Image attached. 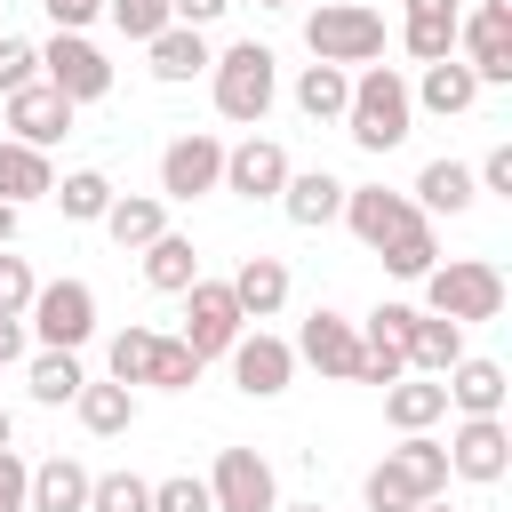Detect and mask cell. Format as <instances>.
<instances>
[{
  "label": "cell",
  "instance_id": "1",
  "mask_svg": "<svg viewBox=\"0 0 512 512\" xmlns=\"http://www.w3.org/2000/svg\"><path fill=\"white\" fill-rule=\"evenodd\" d=\"M408 128H416L408 80H400L392 64H360V72H352V104H344V136H352L360 152H392V144H408Z\"/></svg>",
  "mask_w": 512,
  "mask_h": 512
},
{
  "label": "cell",
  "instance_id": "2",
  "mask_svg": "<svg viewBox=\"0 0 512 512\" xmlns=\"http://www.w3.org/2000/svg\"><path fill=\"white\" fill-rule=\"evenodd\" d=\"M424 496H448V448L432 432H400V448L368 472V512H416Z\"/></svg>",
  "mask_w": 512,
  "mask_h": 512
},
{
  "label": "cell",
  "instance_id": "3",
  "mask_svg": "<svg viewBox=\"0 0 512 512\" xmlns=\"http://www.w3.org/2000/svg\"><path fill=\"white\" fill-rule=\"evenodd\" d=\"M208 80H216V112L256 128L272 112V96H280V56L264 40H232L224 56H208Z\"/></svg>",
  "mask_w": 512,
  "mask_h": 512
},
{
  "label": "cell",
  "instance_id": "4",
  "mask_svg": "<svg viewBox=\"0 0 512 512\" xmlns=\"http://www.w3.org/2000/svg\"><path fill=\"white\" fill-rule=\"evenodd\" d=\"M304 48H312V64H336V72L376 64L384 56V16L360 8V0H320L304 16Z\"/></svg>",
  "mask_w": 512,
  "mask_h": 512
},
{
  "label": "cell",
  "instance_id": "5",
  "mask_svg": "<svg viewBox=\"0 0 512 512\" xmlns=\"http://www.w3.org/2000/svg\"><path fill=\"white\" fill-rule=\"evenodd\" d=\"M424 312H440V320H456V328L496 320V312H504V272H496L488 256H448V264L424 272Z\"/></svg>",
  "mask_w": 512,
  "mask_h": 512
},
{
  "label": "cell",
  "instance_id": "6",
  "mask_svg": "<svg viewBox=\"0 0 512 512\" xmlns=\"http://www.w3.org/2000/svg\"><path fill=\"white\" fill-rule=\"evenodd\" d=\"M40 80L80 112V104H96L112 88V64H104V48L88 32H56V40H40Z\"/></svg>",
  "mask_w": 512,
  "mask_h": 512
},
{
  "label": "cell",
  "instance_id": "7",
  "mask_svg": "<svg viewBox=\"0 0 512 512\" xmlns=\"http://www.w3.org/2000/svg\"><path fill=\"white\" fill-rule=\"evenodd\" d=\"M24 320H32L40 352H80V344L96 336V288H88V280H48Z\"/></svg>",
  "mask_w": 512,
  "mask_h": 512
},
{
  "label": "cell",
  "instance_id": "8",
  "mask_svg": "<svg viewBox=\"0 0 512 512\" xmlns=\"http://www.w3.org/2000/svg\"><path fill=\"white\" fill-rule=\"evenodd\" d=\"M240 328H248V320H240V304H232V288H224V280H192V288H184V336H176V344H184L192 360L232 352V344H240Z\"/></svg>",
  "mask_w": 512,
  "mask_h": 512
},
{
  "label": "cell",
  "instance_id": "9",
  "mask_svg": "<svg viewBox=\"0 0 512 512\" xmlns=\"http://www.w3.org/2000/svg\"><path fill=\"white\" fill-rule=\"evenodd\" d=\"M456 48L480 88H504L512 80V0H480L472 16H456Z\"/></svg>",
  "mask_w": 512,
  "mask_h": 512
},
{
  "label": "cell",
  "instance_id": "10",
  "mask_svg": "<svg viewBox=\"0 0 512 512\" xmlns=\"http://www.w3.org/2000/svg\"><path fill=\"white\" fill-rule=\"evenodd\" d=\"M208 504L216 512H280V480L256 448H216V472H208Z\"/></svg>",
  "mask_w": 512,
  "mask_h": 512
},
{
  "label": "cell",
  "instance_id": "11",
  "mask_svg": "<svg viewBox=\"0 0 512 512\" xmlns=\"http://www.w3.org/2000/svg\"><path fill=\"white\" fill-rule=\"evenodd\" d=\"M440 448H448V472L472 480V488H496V480L512 472V432H504V416H464L456 440H440Z\"/></svg>",
  "mask_w": 512,
  "mask_h": 512
},
{
  "label": "cell",
  "instance_id": "12",
  "mask_svg": "<svg viewBox=\"0 0 512 512\" xmlns=\"http://www.w3.org/2000/svg\"><path fill=\"white\" fill-rule=\"evenodd\" d=\"M224 184V144L208 128H184L168 152H160V200H200Z\"/></svg>",
  "mask_w": 512,
  "mask_h": 512
},
{
  "label": "cell",
  "instance_id": "13",
  "mask_svg": "<svg viewBox=\"0 0 512 512\" xmlns=\"http://www.w3.org/2000/svg\"><path fill=\"white\" fill-rule=\"evenodd\" d=\"M344 224H352V240H360V248H376V256H384V248H392L408 224H424V216H416V200H408V192L344 184Z\"/></svg>",
  "mask_w": 512,
  "mask_h": 512
},
{
  "label": "cell",
  "instance_id": "14",
  "mask_svg": "<svg viewBox=\"0 0 512 512\" xmlns=\"http://www.w3.org/2000/svg\"><path fill=\"white\" fill-rule=\"evenodd\" d=\"M296 360H312L320 376H336V384H360V320H344V312H312L304 328H296V344H288Z\"/></svg>",
  "mask_w": 512,
  "mask_h": 512
},
{
  "label": "cell",
  "instance_id": "15",
  "mask_svg": "<svg viewBox=\"0 0 512 512\" xmlns=\"http://www.w3.org/2000/svg\"><path fill=\"white\" fill-rule=\"evenodd\" d=\"M224 360H232V384H240L248 400H280V392L296 384V352H288V336H264V328L248 336V328H240V344H232Z\"/></svg>",
  "mask_w": 512,
  "mask_h": 512
},
{
  "label": "cell",
  "instance_id": "16",
  "mask_svg": "<svg viewBox=\"0 0 512 512\" xmlns=\"http://www.w3.org/2000/svg\"><path fill=\"white\" fill-rule=\"evenodd\" d=\"M288 176H296V168H288V152H280L272 136H240V144H224V192H240V200H280Z\"/></svg>",
  "mask_w": 512,
  "mask_h": 512
},
{
  "label": "cell",
  "instance_id": "17",
  "mask_svg": "<svg viewBox=\"0 0 512 512\" xmlns=\"http://www.w3.org/2000/svg\"><path fill=\"white\" fill-rule=\"evenodd\" d=\"M0 104H8L16 144H32V152H48L56 136H72V104H64L48 80H32V88H16V96H0Z\"/></svg>",
  "mask_w": 512,
  "mask_h": 512
},
{
  "label": "cell",
  "instance_id": "18",
  "mask_svg": "<svg viewBox=\"0 0 512 512\" xmlns=\"http://www.w3.org/2000/svg\"><path fill=\"white\" fill-rule=\"evenodd\" d=\"M224 288H232V304H240V320H272V312L288 304V264L256 248V256H240V272H232Z\"/></svg>",
  "mask_w": 512,
  "mask_h": 512
},
{
  "label": "cell",
  "instance_id": "19",
  "mask_svg": "<svg viewBox=\"0 0 512 512\" xmlns=\"http://www.w3.org/2000/svg\"><path fill=\"white\" fill-rule=\"evenodd\" d=\"M440 392H448V408H464V416H504V360H456L448 376H440Z\"/></svg>",
  "mask_w": 512,
  "mask_h": 512
},
{
  "label": "cell",
  "instance_id": "20",
  "mask_svg": "<svg viewBox=\"0 0 512 512\" xmlns=\"http://www.w3.org/2000/svg\"><path fill=\"white\" fill-rule=\"evenodd\" d=\"M408 104H424V112L456 120V112H472V104H480V80H472V64H464V56H440V64H424V80L408 88Z\"/></svg>",
  "mask_w": 512,
  "mask_h": 512
},
{
  "label": "cell",
  "instance_id": "21",
  "mask_svg": "<svg viewBox=\"0 0 512 512\" xmlns=\"http://www.w3.org/2000/svg\"><path fill=\"white\" fill-rule=\"evenodd\" d=\"M280 208H288V224H296V232H320V224H336V216H344V184H336L328 168H304V176H288V184H280Z\"/></svg>",
  "mask_w": 512,
  "mask_h": 512
},
{
  "label": "cell",
  "instance_id": "22",
  "mask_svg": "<svg viewBox=\"0 0 512 512\" xmlns=\"http://www.w3.org/2000/svg\"><path fill=\"white\" fill-rule=\"evenodd\" d=\"M104 232H112V248H136V256H144V248L168 232V200H160V192H112Z\"/></svg>",
  "mask_w": 512,
  "mask_h": 512
},
{
  "label": "cell",
  "instance_id": "23",
  "mask_svg": "<svg viewBox=\"0 0 512 512\" xmlns=\"http://www.w3.org/2000/svg\"><path fill=\"white\" fill-rule=\"evenodd\" d=\"M400 48H408L416 64L456 56V0H408V16H400Z\"/></svg>",
  "mask_w": 512,
  "mask_h": 512
},
{
  "label": "cell",
  "instance_id": "24",
  "mask_svg": "<svg viewBox=\"0 0 512 512\" xmlns=\"http://www.w3.org/2000/svg\"><path fill=\"white\" fill-rule=\"evenodd\" d=\"M416 216H464L472 200H480V184H472V168L464 160H424V176H416Z\"/></svg>",
  "mask_w": 512,
  "mask_h": 512
},
{
  "label": "cell",
  "instance_id": "25",
  "mask_svg": "<svg viewBox=\"0 0 512 512\" xmlns=\"http://www.w3.org/2000/svg\"><path fill=\"white\" fill-rule=\"evenodd\" d=\"M440 416H448L440 376H400V384H384V424H392V432H432Z\"/></svg>",
  "mask_w": 512,
  "mask_h": 512
},
{
  "label": "cell",
  "instance_id": "26",
  "mask_svg": "<svg viewBox=\"0 0 512 512\" xmlns=\"http://www.w3.org/2000/svg\"><path fill=\"white\" fill-rule=\"evenodd\" d=\"M456 360H464V328L440 320V312H416V328H408V376H448Z\"/></svg>",
  "mask_w": 512,
  "mask_h": 512
},
{
  "label": "cell",
  "instance_id": "27",
  "mask_svg": "<svg viewBox=\"0 0 512 512\" xmlns=\"http://www.w3.org/2000/svg\"><path fill=\"white\" fill-rule=\"evenodd\" d=\"M88 464L80 456H48V464H32V512H88Z\"/></svg>",
  "mask_w": 512,
  "mask_h": 512
},
{
  "label": "cell",
  "instance_id": "28",
  "mask_svg": "<svg viewBox=\"0 0 512 512\" xmlns=\"http://www.w3.org/2000/svg\"><path fill=\"white\" fill-rule=\"evenodd\" d=\"M48 192H56L48 152H32V144L0 136V200H8V208H24V200H48Z\"/></svg>",
  "mask_w": 512,
  "mask_h": 512
},
{
  "label": "cell",
  "instance_id": "29",
  "mask_svg": "<svg viewBox=\"0 0 512 512\" xmlns=\"http://www.w3.org/2000/svg\"><path fill=\"white\" fill-rule=\"evenodd\" d=\"M144 56H152V80H192V72H208V32H192V24H168V32H152L144 40Z\"/></svg>",
  "mask_w": 512,
  "mask_h": 512
},
{
  "label": "cell",
  "instance_id": "30",
  "mask_svg": "<svg viewBox=\"0 0 512 512\" xmlns=\"http://www.w3.org/2000/svg\"><path fill=\"white\" fill-rule=\"evenodd\" d=\"M144 280H152L160 296H184V288L200 280V248H192L184 232H160V240L144 248Z\"/></svg>",
  "mask_w": 512,
  "mask_h": 512
},
{
  "label": "cell",
  "instance_id": "31",
  "mask_svg": "<svg viewBox=\"0 0 512 512\" xmlns=\"http://www.w3.org/2000/svg\"><path fill=\"white\" fill-rule=\"evenodd\" d=\"M24 384H32V400H40V408H64V400H80L88 368H80V352H32Z\"/></svg>",
  "mask_w": 512,
  "mask_h": 512
},
{
  "label": "cell",
  "instance_id": "32",
  "mask_svg": "<svg viewBox=\"0 0 512 512\" xmlns=\"http://www.w3.org/2000/svg\"><path fill=\"white\" fill-rule=\"evenodd\" d=\"M72 408H80V424H88L96 440H112V432H128V424H136V392H128V384H112V376H104V384H80V400H72Z\"/></svg>",
  "mask_w": 512,
  "mask_h": 512
},
{
  "label": "cell",
  "instance_id": "33",
  "mask_svg": "<svg viewBox=\"0 0 512 512\" xmlns=\"http://www.w3.org/2000/svg\"><path fill=\"white\" fill-rule=\"evenodd\" d=\"M296 104H304L312 120H344V104H352V72H336V64H304V72H296Z\"/></svg>",
  "mask_w": 512,
  "mask_h": 512
},
{
  "label": "cell",
  "instance_id": "34",
  "mask_svg": "<svg viewBox=\"0 0 512 512\" xmlns=\"http://www.w3.org/2000/svg\"><path fill=\"white\" fill-rule=\"evenodd\" d=\"M48 200H56L72 224H104V208H112V176H104V168H72Z\"/></svg>",
  "mask_w": 512,
  "mask_h": 512
},
{
  "label": "cell",
  "instance_id": "35",
  "mask_svg": "<svg viewBox=\"0 0 512 512\" xmlns=\"http://www.w3.org/2000/svg\"><path fill=\"white\" fill-rule=\"evenodd\" d=\"M152 352H160V328H120L112 352H104L112 360V384H144L152 376Z\"/></svg>",
  "mask_w": 512,
  "mask_h": 512
},
{
  "label": "cell",
  "instance_id": "36",
  "mask_svg": "<svg viewBox=\"0 0 512 512\" xmlns=\"http://www.w3.org/2000/svg\"><path fill=\"white\" fill-rule=\"evenodd\" d=\"M88 512H152V480H136V472H96V480H88Z\"/></svg>",
  "mask_w": 512,
  "mask_h": 512
},
{
  "label": "cell",
  "instance_id": "37",
  "mask_svg": "<svg viewBox=\"0 0 512 512\" xmlns=\"http://www.w3.org/2000/svg\"><path fill=\"white\" fill-rule=\"evenodd\" d=\"M440 264V240H432V224H408L392 248H384V272H400V280H424Z\"/></svg>",
  "mask_w": 512,
  "mask_h": 512
},
{
  "label": "cell",
  "instance_id": "38",
  "mask_svg": "<svg viewBox=\"0 0 512 512\" xmlns=\"http://www.w3.org/2000/svg\"><path fill=\"white\" fill-rule=\"evenodd\" d=\"M104 16H112V32L120 40H152V32H168L176 16H168V0H104Z\"/></svg>",
  "mask_w": 512,
  "mask_h": 512
},
{
  "label": "cell",
  "instance_id": "39",
  "mask_svg": "<svg viewBox=\"0 0 512 512\" xmlns=\"http://www.w3.org/2000/svg\"><path fill=\"white\" fill-rule=\"evenodd\" d=\"M32 296H40L32 264H24L16 248H0V320H24V312H32Z\"/></svg>",
  "mask_w": 512,
  "mask_h": 512
},
{
  "label": "cell",
  "instance_id": "40",
  "mask_svg": "<svg viewBox=\"0 0 512 512\" xmlns=\"http://www.w3.org/2000/svg\"><path fill=\"white\" fill-rule=\"evenodd\" d=\"M144 384H160V392H192L200 384V360L176 344V336H160V352H152V376Z\"/></svg>",
  "mask_w": 512,
  "mask_h": 512
},
{
  "label": "cell",
  "instance_id": "41",
  "mask_svg": "<svg viewBox=\"0 0 512 512\" xmlns=\"http://www.w3.org/2000/svg\"><path fill=\"white\" fill-rule=\"evenodd\" d=\"M32 80H40V48L16 40V32H0V96H16V88H32Z\"/></svg>",
  "mask_w": 512,
  "mask_h": 512
},
{
  "label": "cell",
  "instance_id": "42",
  "mask_svg": "<svg viewBox=\"0 0 512 512\" xmlns=\"http://www.w3.org/2000/svg\"><path fill=\"white\" fill-rule=\"evenodd\" d=\"M152 512H216V504H208V480L176 472V480H152Z\"/></svg>",
  "mask_w": 512,
  "mask_h": 512
},
{
  "label": "cell",
  "instance_id": "43",
  "mask_svg": "<svg viewBox=\"0 0 512 512\" xmlns=\"http://www.w3.org/2000/svg\"><path fill=\"white\" fill-rule=\"evenodd\" d=\"M0 512H32V464L16 448H0Z\"/></svg>",
  "mask_w": 512,
  "mask_h": 512
},
{
  "label": "cell",
  "instance_id": "44",
  "mask_svg": "<svg viewBox=\"0 0 512 512\" xmlns=\"http://www.w3.org/2000/svg\"><path fill=\"white\" fill-rule=\"evenodd\" d=\"M472 184H480V192H504V200H512V144H488V160L472 168Z\"/></svg>",
  "mask_w": 512,
  "mask_h": 512
},
{
  "label": "cell",
  "instance_id": "45",
  "mask_svg": "<svg viewBox=\"0 0 512 512\" xmlns=\"http://www.w3.org/2000/svg\"><path fill=\"white\" fill-rule=\"evenodd\" d=\"M224 8H232V0H168V16H176V24H192V32H208Z\"/></svg>",
  "mask_w": 512,
  "mask_h": 512
},
{
  "label": "cell",
  "instance_id": "46",
  "mask_svg": "<svg viewBox=\"0 0 512 512\" xmlns=\"http://www.w3.org/2000/svg\"><path fill=\"white\" fill-rule=\"evenodd\" d=\"M48 16H56V32H80L88 16H104V0H40Z\"/></svg>",
  "mask_w": 512,
  "mask_h": 512
},
{
  "label": "cell",
  "instance_id": "47",
  "mask_svg": "<svg viewBox=\"0 0 512 512\" xmlns=\"http://www.w3.org/2000/svg\"><path fill=\"white\" fill-rule=\"evenodd\" d=\"M24 360V320H0V368Z\"/></svg>",
  "mask_w": 512,
  "mask_h": 512
},
{
  "label": "cell",
  "instance_id": "48",
  "mask_svg": "<svg viewBox=\"0 0 512 512\" xmlns=\"http://www.w3.org/2000/svg\"><path fill=\"white\" fill-rule=\"evenodd\" d=\"M0 248H16V208L0 200Z\"/></svg>",
  "mask_w": 512,
  "mask_h": 512
},
{
  "label": "cell",
  "instance_id": "49",
  "mask_svg": "<svg viewBox=\"0 0 512 512\" xmlns=\"http://www.w3.org/2000/svg\"><path fill=\"white\" fill-rule=\"evenodd\" d=\"M416 512H464V504H448V496H424V504H416Z\"/></svg>",
  "mask_w": 512,
  "mask_h": 512
},
{
  "label": "cell",
  "instance_id": "50",
  "mask_svg": "<svg viewBox=\"0 0 512 512\" xmlns=\"http://www.w3.org/2000/svg\"><path fill=\"white\" fill-rule=\"evenodd\" d=\"M8 440H16V424H8V408H0V448H8Z\"/></svg>",
  "mask_w": 512,
  "mask_h": 512
},
{
  "label": "cell",
  "instance_id": "51",
  "mask_svg": "<svg viewBox=\"0 0 512 512\" xmlns=\"http://www.w3.org/2000/svg\"><path fill=\"white\" fill-rule=\"evenodd\" d=\"M256 8H296V0H256Z\"/></svg>",
  "mask_w": 512,
  "mask_h": 512
},
{
  "label": "cell",
  "instance_id": "52",
  "mask_svg": "<svg viewBox=\"0 0 512 512\" xmlns=\"http://www.w3.org/2000/svg\"><path fill=\"white\" fill-rule=\"evenodd\" d=\"M280 512H320V504H280Z\"/></svg>",
  "mask_w": 512,
  "mask_h": 512
}]
</instances>
